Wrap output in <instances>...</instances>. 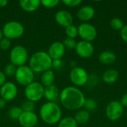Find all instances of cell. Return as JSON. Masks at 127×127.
Wrapping results in <instances>:
<instances>
[{"instance_id":"obj_1","label":"cell","mask_w":127,"mask_h":127,"mask_svg":"<svg viewBox=\"0 0 127 127\" xmlns=\"http://www.w3.org/2000/svg\"><path fill=\"white\" fill-rule=\"evenodd\" d=\"M86 98L83 93L77 87L68 86L60 92V101L63 107L68 110H77L84 105Z\"/></svg>"},{"instance_id":"obj_2","label":"cell","mask_w":127,"mask_h":127,"mask_svg":"<svg viewBox=\"0 0 127 127\" xmlns=\"http://www.w3.org/2000/svg\"><path fill=\"white\" fill-rule=\"evenodd\" d=\"M39 115L43 122L54 125L58 124L62 119V111L57 103L47 102L41 106Z\"/></svg>"},{"instance_id":"obj_3","label":"cell","mask_w":127,"mask_h":127,"mask_svg":"<svg viewBox=\"0 0 127 127\" xmlns=\"http://www.w3.org/2000/svg\"><path fill=\"white\" fill-rule=\"evenodd\" d=\"M53 60L45 51L33 53L29 60V67L36 73H43L52 68Z\"/></svg>"},{"instance_id":"obj_4","label":"cell","mask_w":127,"mask_h":127,"mask_svg":"<svg viewBox=\"0 0 127 127\" xmlns=\"http://www.w3.org/2000/svg\"><path fill=\"white\" fill-rule=\"evenodd\" d=\"M25 32V28L22 23L17 21H10L5 23L2 28L4 38L14 39L21 37Z\"/></svg>"},{"instance_id":"obj_5","label":"cell","mask_w":127,"mask_h":127,"mask_svg":"<svg viewBox=\"0 0 127 127\" xmlns=\"http://www.w3.org/2000/svg\"><path fill=\"white\" fill-rule=\"evenodd\" d=\"M28 60V53L27 49L22 45H16L12 48L10 53V63L16 67L25 65Z\"/></svg>"},{"instance_id":"obj_6","label":"cell","mask_w":127,"mask_h":127,"mask_svg":"<svg viewBox=\"0 0 127 127\" xmlns=\"http://www.w3.org/2000/svg\"><path fill=\"white\" fill-rule=\"evenodd\" d=\"M44 90L45 88L41 83L33 81L28 86H25V95L28 100L36 103L39 101L44 97Z\"/></svg>"},{"instance_id":"obj_7","label":"cell","mask_w":127,"mask_h":127,"mask_svg":"<svg viewBox=\"0 0 127 127\" xmlns=\"http://www.w3.org/2000/svg\"><path fill=\"white\" fill-rule=\"evenodd\" d=\"M14 77L16 82L19 85L27 86L33 82L34 72L31 69L29 66L22 65L17 67Z\"/></svg>"},{"instance_id":"obj_8","label":"cell","mask_w":127,"mask_h":127,"mask_svg":"<svg viewBox=\"0 0 127 127\" xmlns=\"http://www.w3.org/2000/svg\"><path fill=\"white\" fill-rule=\"evenodd\" d=\"M70 80L77 86H83L88 83L89 75L86 71L81 67H75L70 71Z\"/></svg>"},{"instance_id":"obj_9","label":"cell","mask_w":127,"mask_h":127,"mask_svg":"<svg viewBox=\"0 0 127 127\" xmlns=\"http://www.w3.org/2000/svg\"><path fill=\"white\" fill-rule=\"evenodd\" d=\"M77 29L78 36H80L83 41L91 42L97 37V30L92 24L83 22L79 25Z\"/></svg>"},{"instance_id":"obj_10","label":"cell","mask_w":127,"mask_h":127,"mask_svg":"<svg viewBox=\"0 0 127 127\" xmlns=\"http://www.w3.org/2000/svg\"><path fill=\"white\" fill-rule=\"evenodd\" d=\"M124 114V107L119 101L110 102L106 109V115L109 120L115 121L119 120Z\"/></svg>"},{"instance_id":"obj_11","label":"cell","mask_w":127,"mask_h":127,"mask_svg":"<svg viewBox=\"0 0 127 127\" xmlns=\"http://www.w3.org/2000/svg\"><path fill=\"white\" fill-rule=\"evenodd\" d=\"M18 94L17 86L13 82H6L0 88L1 97L4 99L6 101L13 100Z\"/></svg>"},{"instance_id":"obj_12","label":"cell","mask_w":127,"mask_h":127,"mask_svg":"<svg viewBox=\"0 0 127 127\" xmlns=\"http://www.w3.org/2000/svg\"><path fill=\"white\" fill-rule=\"evenodd\" d=\"M75 51L79 57L82 58H89L94 54V46L91 42L82 40L77 43Z\"/></svg>"},{"instance_id":"obj_13","label":"cell","mask_w":127,"mask_h":127,"mask_svg":"<svg viewBox=\"0 0 127 127\" xmlns=\"http://www.w3.org/2000/svg\"><path fill=\"white\" fill-rule=\"evenodd\" d=\"M18 121L22 127H34L38 123V117L34 112H22Z\"/></svg>"},{"instance_id":"obj_14","label":"cell","mask_w":127,"mask_h":127,"mask_svg":"<svg viewBox=\"0 0 127 127\" xmlns=\"http://www.w3.org/2000/svg\"><path fill=\"white\" fill-rule=\"evenodd\" d=\"M65 48L63 44V42L56 41L54 42L49 47L48 54L50 56V57L54 60H60L65 54Z\"/></svg>"},{"instance_id":"obj_15","label":"cell","mask_w":127,"mask_h":127,"mask_svg":"<svg viewBox=\"0 0 127 127\" xmlns=\"http://www.w3.org/2000/svg\"><path fill=\"white\" fill-rule=\"evenodd\" d=\"M55 21L57 23L64 28L71 25L74 21L72 15L65 10H58L55 14Z\"/></svg>"},{"instance_id":"obj_16","label":"cell","mask_w":127,"mask_h":127,"mask_svg":"<svg viewBox=\"0 0 127 127\" xmlns=\"http://www.w3.org/2000/svg\"><path fill=\"white\" fill-rule=\"evenodd\" d=\"M60 92L58 87L55 85H51L45 88L44 97L48 100V102L56 103L57 100H60Z\"/></svg>"},{"instance_id":"obj_17","label":"cell","mask_w":127,"mask_h":127,"mask_svg":"<svg viewBox=\"0 0 127 127\" xmlns=\"http://www.w3.org/2000/svg\"><path fill=\"white\" fill-rule=\"evenodd\" d=\"M95 13V9L92 6L85 5L79 9L77 13V16L80 20L83 22H87L91 20L94 17Z\"/></svg>"},{"instance_id":"obj_18","label":"cell","mask_w":127,"mask_h":127,"mask_svg":"<svg viewBox=\"0 0 127 127\" xmlns=\"http://www.w3.org/2000/svg\"><path fill=\"white\" fill-rule=\"evenodd\" d=\"M41 4L39 0H20L19 5L26 12H33L36 10Z\"/></svg>"},{"instance_id":"obj_19","label":"cell","mask_w":127,"mask_h":127,"mask_svg":"<svg viewBox=\"0 0 127 127\" xmlns=\"http://www.w3.org/2000/svg\"><path fill=\"white\" fill-rule=\"evenodd\" d=\"M40 80H41V84L45 87L54 85V80H55V74L53 70L49 69L43 73H42L41 77H40Z\"/></svg>"},{"instance_id":"obj_20","label":"cell","mask_w":127,"mask_h":127,"mask_svg":"<svg viewBox=\"0 0 127 127\" xmlns=\"http://www.w3.org/2000/svg\"><path fill=\"white\" fill-rule=\"evenodd\" d=\"M98 59L100 62L105 65H111L116 60V55L111 51H105L100 54Z\"/></svg>"},{"instance_id":"obj_21","label":"cell","mask_w":127,"mask_h":127,"mask_svg":"<svg viewBox=\"0 0 127 127\" xmlns=\"http://www.w3.org/2000/svg\"><path fill=\"white\" fill-rule=\"evenodd\" d=\"M119 77L118 71L115 69L111 68L106 70L103 74V80L108 84H112L115 83Z\"/></svg>"},{"instance_id":"obj_22","label":"cell","mask_w":127,"mask_h":127,"mask_svg":"<svg viewBox=\"0 0 127 127\" xmlns=\"http://www.w3.org/2000/svg\"><path fill=\"white\" fill-rule=\"evenodd\" d=\"M74 120L76 121L77 124H86L89 119H90V114L89 112L86 111V109H82L78 111L75 116H74Z\"/></svg>"},{"instance_id":"obj_23","label":"cell","mask_w":127,"mask_h":127,"mask_svg":"<svg viewBox=\"0 0 127 127\" xmlns=\"http://www.w3.org/2000/svg\"><path fill=\"white\" fill-rule=\"evenodd\" d=\"M57 127H77V124L74 118L65 117L60 120Z\"/></svg>"},{"instance_id":"obj_24","label":"cell","mask_w":127,"mask_h":127,"mask_svg":"<svg viewBox=\"0 0 127 127\" xmlns=\"http://www.w3.org/2000/svg\"><path fill=\"white\" fill-rule=\"evenodd\" d=\"M22 109L21 107L19 106H13L12 107L8 112V115L10 117V119L13 120V121H18L21 114L22 113Z\"/></svg>"},{"instance_id":"obj_25","label":"cell","mask_w":127,"mask_h":127,"mask_svg":"<svg viewBox=\"0 0 127 127\" xmlns=\"http://www.w3.org/2000/svg\"><path fill=\"white\" fill-rule=\"evenodd\" d=\"M65 34L68 38L75 39L78 36V29L76 26L71 25L65 28Z\"/></svg>"},{"instance_id":"obj_26","label":"cell","mask_w":127,"mask_h":127,"mask_svg":"<svg viewBox=\"0 0 127 127\" xmlns=\"http://www.w3.org/2000/svg\"><path fill=\"white\" fill-rule=\"evenodd\" d=\"M111 28L115 31H121L124 26V22L120 18H113L110 22Z\"/></svg>"},{"instance_id":"obj_27","label":"cell","mask_w":127,"mask_h":127,"mask_svg":"<svg viewBox=\"0 0 127 127\" xmlns=\"http://www.w3.org/2000/svg\"><path fill=\"white\" fill-rule=\"evenodd\" d=\"M83 107H85L86 110L89 112V111H95L97 108V103L96 101L92 99V98H89V99H86Z\"/></svg>"},{"instance_id":"obj_28","label":"cell","mask_w":127,"mask_h":127,"mask_svg":"<svg viewBox=\"0 0 127 127\" xmlns=\"http://www.w3.org/2000/svg\"><path fill=\"white\" fill-rule=\"evenodd\" d=\"M36 105L34 102L30 101V100H26L22 104V109L23 112H33L35 109Z\"/></svg>"},{"instance_id":"obj_29","label":"cell","mask_w":127,"mask_h":127,"mask_svg":"<svg viewBox=\"0 0 127 127\" xmlns=\"http://www.w3.org/2000/svg\"><path fill=\"white\" fill-rule=\"evenodd\" d=\"M77 43V42L75 41L74 39L68 38V37L63 41V44L65 48H67L68 50H74V49H75Z\"/></svg>"},{"instance_id":"obj_30","label":"cell","mask_w":127,"mask_h":127,"mask_svg":"<svg viewBox=\"0 0 127 127\" xmlns=\"http://www.w3.org/2000/svg\"><path fill=\"white\" fill-rule=\"evenodd\" d=\"M16 68H17V67L16 65H14L12 63H9L4 68V74H5V76H7V77L14 76L16 74Z\"/></svg>"},{"instance_id":"obj_31","label":"cell","mask_w":127,"mask_h":127,"mask_svg":"<svg viewBox=\"0 0 127 127\" xmlns=\"http://www.w3.org/2000/svg\"><path fill=\"white\" fill-rule=\"evenodd\" d=\"M60 3L59 0H42L41 4L46 8L55 7Z\"/></svg>"},{"instance_id":"obj_32","label":"cell","mask_w":127,"mask_h":127,"mask_svg":"<svg viewBox=\"0 0 127 127\" xmlns=\"http://www.w3.org/2000/svg\"><path fill=\"white\" fill-rule=\"evenodd\" d=\"M11 46V42L10 39L7 38H2L1 40H0V48L3 51H7L10 49Z\"/></svg>"},{"instance_id":"obj_33","label":"cell","mask_w":127,"mask_h":127,"mask_svg":"<svg viewBox=\"0 0 127 127\" xmlns=\"http://www.w3.org/2000/svg\"><path fill=\"white\" fill-rule=\"evenodd\" d=\"M63 4L68 7H77L80 4H81V0H63Z\"/></svg>"},{"instance_id":"obj_34","label":"cell","mask_w":127,"mask_h":127,"mask_svg":"<svg viewBox=\"0 0 127 127\" xmlns=\"http://www.w3.org/2000/svg\"><path fill=\"white\" fill-rule=\"evenodd\" d=\"M63 66V62L61 60H54L52 61V68L56 70H59Z\"/></svg>"},{"instance_id":"obj_35","label":"cell","mask_w":127,"mask_h":127,"mask_svg":"<svg viewBox=\"0 0 127 127\" xmlns=\"http://www.w3.org/2000/svg\"><path fill=\"white\" fill-rule=\"evenodd\" d=\"M120 31H121V36L122 39L124 42H127V25H124Z\"/></svg>"},{"instance_id":"obj_36","label":"cell","mask_w":127,"mask_h":127,"mask_svg":"<svg viewBox=\"0 0 127 127\" xmlns=\"http://www.w3.org/2000/svg\"><path fill=\"white\" fill-rule=\"evenodd\" d=\"M6 83V76L4 72L0 71V88Z\"/></svg>"},{"instance_id":"obj_37","label":"cell","mask_w":127,"mask_h":127,"mask_svg":"<svg viewBox=\"0 0 127 127\" xmlns=\"http://www.w3.org/2000/svg\"><path fill=\"white\" fill-rule=\"evenodd\" d=\"M120 103H121V105L123 106V107H127V93H126L124 95H123V97L121 99Z\"/></svg>"},{"instance_id":"obj_38","label":"cell","mask_w":127,"mask_h":127,"mask_svg":"<svg viewBox=\"0 0 127 127\" xmlns=\"http://www.w3.org/2000/svg\"><path fill=\"white\" fill-rule=\"evenodd\" d=\"M6 103L7 101L4 99H3L2 97H0V109L4 108V106H6Z\"/></svg>"},{"instance_id":"obj_39","label":"cell","mask_w":127,"mask_h":127,"mask_svg":"<svg viewBox=\"0 0 127 127\" xmlns=\"http://www.w3.org/2000/svg\"><path fill=\"white\" fill-rule=\"evenodd\" d=\"M8 4L7 0H0V7H4Z\"/></svg>"},{"instance_id":"obj_40","label":"cell","mask_w":127,"mask_h":127,"mask_svg":"<svg viewBox=\"0 0 127 127\" xmlns=\"http://www.w3.org/2000/svg\"><path fill=\"white\" fill-rule=\"evenodd\" d=\"M3 33H2V30L1 29H0V40H1L2 39V38H3Z\"/></svg>"},{"instance_id":"obj_41","label":"cell","mask_w":127,"mask_h":127,"mask_svg":"<svg viewBox=\"0 0 127 127\" xmlns=\"http://www.w3.org/2000/svg\"><path fill=\"white\" fill-rule=\"evenodd\" d=\"M126 115H127V113H126Z\"/></svg>"}]
</instances>
